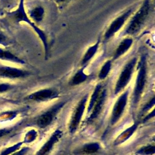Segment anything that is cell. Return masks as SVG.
<instances>
[{
    "label": "cell",
    "instance_id": "obj_28",
    "mask_svg": "<svg viewBox=\"0 0 155 155\" xmlns=\"http://www.w3.org/2000/svg\"><path fill=\"white\" fill-rule=\"evenodd\" d=\"M29 150H30L29 147H23V148L18 150V151H15V153H12L10 155H25L28 152Z\"/></svg>",
    "mask_w": 155,
    "mask_h": 155
},
{
    "label": "cell",
    "instance_id": "obj_1",
    "mask_svg": "<svg viewBox=\"0 0 155 155\" xmlns=\"http://www.w3.org/2000/svg\"><path fill=\"white\" fill-rule=\"evenodd\" d=\"M153 8V0H143L137 10L130 17L122 35L132 36L137 35L145 26Z\"/></svg>",
    "mask_w": 155,
    "mask_h": 155
},
{
    "label": "cell",
    "instance_id": "obj_25",
    "mask_svg": "<svg viewBox=\"0 0 155 155\" xmlns=\"http://www.w3.org/2000/svg\"><path fill=\"white\" fill-rule=\"evenodd\" d=\"M10 44V41L7 37V36L5 34L4 32H3L0 29V45L2 46H7Z\"/></svg>",
    "mask_w": 155,
    "mask_h": 155
},
{
    "label": "cell",
    "instance_id": "obj_22",
    "mask_svg": "<svg viewBox=\"0 0 155 155\" xmlns=\"http://www.w3.org/2000/svg\"><path fill=\"white\" fill-rule=\"evenodd\" d=\"M155 153L154 144H147L141 147L136 151L138 155H154Z\"/></svg>",
    "mask_w": 155,
    "mask_h": 155
},
{
    "label": "cell",
    "instance_id": "obj_31",
    "mask_svg": "<svg viewBox=\"0 0 155 155\" xmlns=\"http://www.w3.org/2000/svg\"><path fill=\"white\" fill-rule=\"evenodd\" d=\"M154 115H155V111H154V109L153 108V110L152 111L150 112L147 116H145V117H144V119H143V122H146V121H147L148 120L150 119L151 118L154 117Z\"/></svg>",
    "mask_w": 155,
    "mask_h": 155
},
{
    "label": "cell",
    "instance_id": "obj_26",
    "mask_svg": "<svg viewBox=\"0 0 155 155\" xmlns=\"http://www.w3.org/2000/svg\"><path fill=\"white\" fill-rule=\"evenodd\" d=\"M154 104H155V97L153 96L152 97V98H151L143 107L142 109V113H145L146 111H148V110H150L154 106Z\"/></svg>",
    "mask_w": 155,
    "mask_h": 155
},
{
    "label": "cell",
    "instance_id": "obj_27",
    "mask_svg": "<svg viewBox=\"0 0 155 155\" xmlns=\"http://www.w3.org/2000/svg\"><path fill=\"white\" fill-rule=\"evenodd\" d=\"M14 86L7 82H1L0 83V94L2 93L7 92L10 90H12Z\"/></svg>",
    "mask_w": 155,
    "mask_h": 155
},
{
    "label": "cell",
    "instance_id": "obj_14",
    "mask_svg": "<svg viewBox=\"0 0 155 155\" xmlns=\"http://www.w3.org/2000/svg\"><path fill=\"white\" fill-rule=\"evenodd\" d=\"M133 44V39L131 36H125L119 43L111 58L112 61H114L123 56L131 48Z\"/></svg>",
    "mask_w": 155,
    "mask_h": 155
},
{
    "label": "cell",
    "instance_id": "obj_16",
    "mask_svg": "<svg viewBox=\"0 0 155 155\" xmlns=\"http://www.w3.org/2000/svg\"><path fill=\"white\" fill-rule=\"evenodd\" d=\"M100 43H101V39H100V38H99L94 44L90 45L87 49V50L84 53V55L82 56L81 59L80 60L79 65H80L81 67L85 68V66L94 57V56L96 55V54L97 53V52L98 51Z\"/></svg>",
    "mask_w": 155,
    "mask_h": 155
},
{
    "label": "cell",
    "instance_id": "obj_10",
    "mask_svg": "<svg viewBox=\"0 0 155 155\" xmlns=\"http://www.w3.org/2000/svg\"><path fill=\"white\" fill-rule=\"evenodd\" d=\"M30 73L24 69L0 64V78L16 79L29 76Z\"/></svg>",
    "mask_w": 155,
    "mask_h": 155
},
{
    "label": "cell",
    "instance_id": "obj_20",
    "mask_svg": "<svg viewBox=\"0 0 155 155\" xmlns=\"http://www.w3.org/2000/svg\"><path fill=\"white\" fill-rule=\"evenodd\" d=\"M44 12L45 10L42 7L37 6L30 10L28 16L33 22H39L43 19Z\"/></svg>",
    "mask_w": 155,
    "mask_h": 155
},
{
    "label": "cell",
    "instance_id": "obj_6",
    "mask_svg": "<svg viewBox=\"0 0 155 155\" xmlns=\"http://www.w3.org/2000/svg\"><path fill=\"white\" fill-rule=\"evenodd\" d=\"M88 99V94L84 96L78 102L73 110L68 125L69 133L71 134H74L76 132L82 120L84 113L87 108Z\"/></svg>",
    "mask_w": 155,
    "mask_h": 155
},
{
    "label": "cell",
    "instance_id": "obj_3",
    "mask_svg": "<svg viewBox=\"0 0 155 155\" xmlns=\"http://www.w3.org/2000/svg\"><path fill=\"white\" fill-rule=\"evenodd\" d=\"M136 69L137 75L131 96L132 105L134 107L139 103L147 82L148 64L145 54L142 55L137 61Z\"/></svg>",
    "mask_w": 155,
    "mask_h": 155
},
{
    "label": "cell",
    "instance_id": "obj_11",
    "mask_svg": "<svg viewBox=\"0 0 155 155\" xmlns=\"http://www.w3.org/2000/svg\"><path fill=\"white\" fill-rule=\"evenodd\" d=\"M107 89L105 88H103L90 112L88 115H87L86 122L87 123L93 122L101 114L107 99Z\"/></svg>",
    "mask_w": 155,
    "mask_h": 155
},
{
    "label": "cell",
    "instance_id": "obj_2",
    "mask_svg": "<svg viewBox=\"0 0 155 155\" xmlns=\"http://www.w3.org/2000/svg\"><path fill=\"white\" fill-rule=\"evenodd\" d=\"M7 17L9 20L14 23L18 24L21 22H24L30 25V27L33 29L38 37L40 38L44 46L45 55V56H47L48 53V43L47 35L45 33L41 28L38 27L36 24L28 17L25 9L24 0H19L18 7L15 10L8 12L7 14Z\"/></svg>",
    "mask_w": 155,
    "mask_h": 155
},
{
    "label": "cell",
    "instance_id": "obj_24",
    "mask_svg": "<svg viewBox=\"0 0 155 155\" xmlns=\"http://www.w3.org/2000/svg\"><path fill=\"white\" fill-rule=\"evenodd\" d=\"M37 137V133L35 130H30L27 133V134L25 136L24 143H30L33 141H34Z\"/></svg>",
    "mask_w": 155,
    "mask_h": 155
},
{
    "label": "cell",
    "instance_id": "obj_5",
    "mask_svg": "<svg viewBox=\"0 0 155 155\" xmlns=\"http://www.w3.org/2000/svg\"><path fill=\"white\" fill-rule=\"evenodd\" d=\"M133 12L134 9L133 8H129L111 22L103 35V41L104 42H107L121 30L130 19Z\"/></svg>",
    "mask_w": 155,
    "mask_h": 155
},
{
    "label": "cell",
    "instance_id": "obj_30",
    "mask_svg": "<svg viewBox=\"0 0 155 155\" xmlns=\"http://www.w3.org/2000/svg\"><path fill=\"white\" fill-rule=\"evenodd\" d=\"M16 0H0V4L5 7V8H7V7H8L10 4H12V2L13 3L14 1H15Z\"/></svg>",
    "mask_w": 155,
    "mask_h": 155
},
{
    "label": "cell",
    "instance_id": "obj_4",
    "mask_svg": "<svg viewBox=\"0 0 155 155\" xmlns=\"http://www.w3.org/2000/svg\"><path fill=\"white\" fill-rule=\"evenodd\" d=\"M137 58L133 57L130 59L122 67L114 87V94L117 95L125 90L130 82L136 68Z\"/></svg>",
    "mask_w": 155,
    "mask_h": 155
},
{
    "label": "cell",
    "instance_id": "obj_8",
    "mask_svg": "<svg viewBox=\"0 0 155 155\" xmlns=\"http://www.w3.org/2000/svg\"><path fill=\"white\" fill-rule=\"evenodd\" d=\"M129 94V90H125L119 94V96L115 101L113 106L110 118V123L111 125L116 124L122 117L127 105Z\"/></svg>",
    "mask_w": 155,
    "mask_h": 155
},
{
    "label": "cell",
    "instance_id": "obj_21",
    "mask_svg": "<svg viewBox=\"0 0 155 155\" xmlns=\"http://www.w3.org/2000/svg\"><path fill=\"white\" fill-rule=\"evenodd\" d=\"M113 61L111 59L107 60L101 66L98 73V78L100 80H104L110 74L112 68Z\"/></svg>",
    "mask_w": 155,
    "mask_h": 155
},
{
    "label": "cell",
    "instance_id": "obj_32",
    "mask_svg": "<svg viewBox=\"0 0 155 155\" xmlns=\"http://www.w3.org/2000/svg\"><path fill=\"white\" fill-rule=\"evenodd\" d=\"M67 1H68V0H56V2L58 3H63V2H65Z\"/></svg>",
    "mask_w": 155,
    "mask_h": 155
},
{
    "label": "cell",
    "instance_id": "obj_7",
    "mask_svg": "<svg viewBox=\"0 0 155 155\" xmlns=\"http://www.w3.org/2000/svg\"><path fill=\"white\" fill-rule=\"evenodd\" d=\"M66 102V101L57 102L42 112L37 117L36 123L38 127L41 128H45L50 125L62 108L65 106Z\"/></svg>",
    "mask_w": 155,
    "mask_h": 155
},
{
    "label": "cell",
    "instance_id": "obj_17",
    "mask_svg": "<svg viewBox=\"0 0 155 155\" xmlns=\"http://www.w3.org/2000/svg\"><path fill=\"white\" fill-rule=\"evenodd\" d=\"M85 67H81L70 78L68 84L70 86L79 85L85 82L88 78V75L85 72Z\"/></svg>",
    "mask_w": 155,
    "mask_h": 155
},
{
    "label": "cell",
    "instance_id": "obj_29",
    "mask_svg": "<svg viewBox=\"0 0 155 155\" xmlns=\"http://www.w3.org/2000/svg\"><path fill=\"white\" fill-rule=\"evenodd\" d=\"M12 130V128H2L0 129V139L8 134Z\"/></svg>",
    "mask_w": 155,
    "mask_h": 155
},
{
    "label": "cell",
    "instance_id": "obj_15",
    "mask_svg": "<svg viewBox=\"0 0 155 155\" xmlns=\"http://www.w3.org/2000/svg\"><path fill=\"white\" fill-rule=\"evenodd\" d=\"M139 125V122L137 121L134 122L131 125L124 130L121 132L114 139L113 144L115 146L121 145L128 140L136 132Z\"/></svg>",
    "mask_w": 155,
    "mask_h": 155
},
{
    "label": "cell",
    "instance_id": "obj_18",
    "mask_svg": "<svg viewBox=\"0 0 155 155\" xmlns=\"http://www.w3.org/2000/svg\"><path fill=\"white\" fill-rule=\"evenodd\" d=\"M0 60L19 64H24L25 63L23 59L19 58L10 51L1 47H0Z\"/></svg>",
    "mask_w": 155,
    "mask_h": 155
},
{
    "label": "cell",
    "instance_id": "obj_13",
    "mask_svg": "<svg viewBox=\"0 0 155 155\" xmlns=\"http://www.w3.org/2000/svg\"><path fill=\"white\" fill-rule=\"evenodd\" d=\"M101 144L97 142L84 143L73 150L74 155H95L101 150Z\"/></svg>",
    "mask_w": 155,
    "mask_h": 155
},
{
    "label": "cell",
    "instance_id": "obj_23",
    "mask_svg": "<svg viewBox=\"0 0 155 155\" xmlns=\"http://www.w3.org/2000/svg\"><path fill=\"white\" fill-rule=\"evenodd\" d=\"M23 143H24L23 141L19 142L10 147H8L2 150V151L0 153V155H10L12 153H13L15 151L19 150Z\"/></svg>",
    "mask_w": 155,
    "mask_h": 155
},
{
    "label": "cell",
    "instance_id": "obj_9",
    "mask_svg": "<svg viewBox=\"0 0 155 155\" xmlns=\"http://www.w3.org/2000/svg\"><path fill=\"white\" fill-rule=\"evenodd\" d=\"M59 92L54 88H45L36 90L25 97V99L36 102H43L58 98Z\"/></svg>",
    "mask_w": 155,
    "mask_h": 155
},
{
    "label": "cell",
    "instance_id": "obj_19",
    "mask_svg": "<svg viewBox=\"0 0 155 155\" xmlns=\"http://www.w3.org/2000/svg\"><path fill=\"white\" fill-rule=\"evenodd\" d=\"M103 88H104L103 85H102V84H100V83L97 84L95 86L90 98L88 99V102H87V108H86L87 109V111H86L87 115H88V113L90 112L91 108H93V105H94L95 102H96Z\"/></svg>",
    "mask_w": 155,
    "mask_h": 155
},
{
    "label": "cell",
    "instance_id": "obj_12",
    "mask_svg": "<svg viewBox=\"0 0 155 155\" xmlns=\"http://www.w3.org/2000/svg\"><path fill=\"white\" fill-rule=\"evenodd\" d=\"M62 135V131L59 129H56L36 151L35 155H49L55 145L61 140Z\"/></svg>",
    "mask_w": 155,
    "mask_h": 155
}]
</instances>
